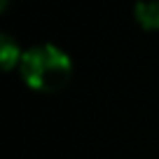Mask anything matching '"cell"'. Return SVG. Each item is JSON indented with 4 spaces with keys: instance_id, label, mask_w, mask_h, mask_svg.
Here are the masks:
<instances>
[{
    "instance_id": "1",
    "label": "cell",
    "mask_w": 159,
    "mask_h": 159,
    "mask_svg": "<svg viewBox=\"0 0 159 159\" xmlns=\"http://www.w3.org/2000/svg\"><path fill=\"white\" fill-rule=\"evenodd\" d=\"M21 77L35 91H59L73 77L68 54L54 45H35L21 56Z\"/></svg>"
},
{
    "instance_id": "2",
    "label": "cell",
    "mask_w": 159,
    "mask_h": 159,
    "mask_svg": "<svg viewBox=\"0 0 159 159\" xmlns=\"http://www.w3.org/2000/svg\"><path fill=\"white\" fill-rule=\"evenodd\" d=\"M136 21L145 30H159V0H138L134 7Z\"/></svg>"
},
{
    "instance_id": "3",
    "label": "cell",
    "mask_w": 159,
    "mask_h": 159,
    "mask_svg": "<svg viewBox=\"0 0 159 159\" xmlns=\"http://www.w3.org/2000/svg\"><path fill=\"white\" fill-rule=\"evenodd\" d=\"M21 52H19V45L10 35H0V61H2V68L5 70H12L14 66L21 63Z\"/></svg>"
}]
</instances>
